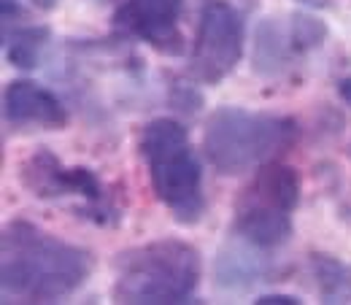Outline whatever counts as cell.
I'll return each instance as SVG.
<instances>
[{"label":"cell","mask_w":351,"mask_h":305,"mask_svg":"<svg viewBox=\"0 0 351 305\" xmlns=\"http://www.w3.org/2000/svg\"><path fill=\"white\" fill-rule=\"evenodd\" d=\"M11 11H14V14H19L16 0H3V19H8V16H11Z\"/></svg>","instance_id":"16"},{"label":"cell","mask_w":351,"mask_h":305,"mask_svg":"<svg viewBox=\"0 0 351 305\" xmlns=\"http://www.w3.org/2000/svg\"><path fill=\"white\" fill-rule=\"evenodd\" d=\"M181 11L184 0H125L114 14V30L157 49L160 54H181Z\"/></svg>","instance_id":"9"},{"label":"cell","mask_w":351,"mask_h":305,"mask_svg":"<svg viewBox=\"0 0 351 305\" xmlns=\"http://www.w3.org/2000/svg\"><path fill=\"white\" fill-rule=\"evenodd\" d=\"M252 3H254V0H252Z\"/></svg>","instance_id":"19"},{"label":"cell","mask_w":351,"mask_h":305,"mask_svg":"<svg viewBox=\"0 0 351 305\" xmlns=\"http://www.w3.org/2000/svg\"><path fill=\"white\" fill-rule=\"evenodd\" d=\"M257 303L260 305H298L300 300H298V297H287V295H265Z\"/></svg>","instance_id":"14"},{"label":"cell","mask_w":351,"mask_h":305,"mask_svg":"<svg viewBox=\"0 0 351 305\" xmlns=\"http://www.w3.org/2000/svg\"><path fill=\"white\" fill-rule=\"evenodd\" d=\"M19 184L38 200L65 206L73 217L95 224H117L122 208L111 186L84 165H65L46 146L30 151L19 162Z\"/></svg>","instance_id":"5"},{"label":"cell","mask_w":351,"mask_h":305,"mask_svg":"<svg viewBox=\"0 0 351 305\" xmlns=\"http://www.w3.org/2000/svg\"><path fill=\"white\" fill-rule=\"evenodd\" d=\"M203 276L200 252L178 238L132 246L114 260L111 295L117 303L176 305L186 303Z\"/></svg>","instance_id":"2"},{"label":"cell","mask_w":351,"mask_h":305,"mask_svg":"<svg viewBox=\"0 0 351 305\" xmlns=\"http://www.w3.org/2000/svg\"><path fill=\"white\" fill-rule=\"evenodd\" d=\"M311 276L316 292L324 303H349L351 300V267L330 254H311Z\"/></svg>","instance_id":"12"},{"label":"cell","mask_w":351,"mask_h":305,"mask_svg":"<svg viewBox=\"0 0 351 305\" xmlns=\"http://www.w3.org/2000/svg\"><path fill=\"white\" fill-rule=\"evenodd\" d=\"M300 3H306V5H313V8H322V5H327L330 0H300Z\"/></svg>","instance_id":"18"},{"label":"cell","mask_w":351,"mask_h":305,"mask_svg":"<svg viewBox=\"0 0 351 305\" xmlns=\"http://www.w3.org/2000/svg\"><path fill=\"white\" fill-rule=\"evenodd\" d=\"M243 54V16L227 0H203L189 54V71L197 82L214 87L224 82Z\"/></svg>","instance_id":"7"},{"label":"cell","mask_w":351,"mask_h":305,"mask_svg":"<svg viewBox=\"0 0 351 305\" xmlns=\"http://www.w3.org/2000/svg\"><path fill=\"white\" fill-rule=\"evenodd\" d=\"M95 260L33 221H11L0 238V286L5 303H57L82 289Z\"/></svg>","instance_id":"1"},{"label":"cell","mask_w":351,"mask_h":305,"mask_svg":"<svg viewBox=\"0 0 351 305\" xmlns=\"http://www.w3.org/2000/svg\"><path fill=\"white\" fill-rule=\"evenodd\" d=\"M263 249L252 246L249 241L232 235L230 243H224L214 262V281L224 292H246L265 281L267 265H265Z\"/></svg>","instance_id":"11"},{"label":"cell","mask_w":351,"mask_h":305,"mask_svg":"<svg viewBox=\"0 0 351 305\" xmlns=\"http://www.w3.org/2000/svg\"><path fill=\"white\" fill-rule=\"evenodd\" d=\"M338 92H341V97L346 100L351 106V76H346V79H341V84H338Z\"/></svg>","instance_id":"15"},{"label":"cell","mask_w":351,"mask_h":305,"mask_svg":"<svg viewBox=\"0 0 351 305\" xmlns=\"http://www.w3.org/2000/svg\"><path fill=\"white\" fill-rule=\"evenodd\" d=\"M298 141V125L289 117L221 106L208 117L203 151L214 171L238 175L276 160Z\"/></svg>","instance_id":"4"},{"label":"cell","mask_w":351,"mask_h":305,"mask_svg":"<svg viewBox=\"0 0 351 305\" xmlns=\"http://www.w3.org/2000/svg\"><path fill=\"white\" fill-rule=\"evenodd\" d=\"M154 197L178 224H197L206 211L203 168L181 122L160 117L143 125L138 141Z\"/></svg>","instance_id":"3"},{"label":"cell","mask_w":351,"mask_h":305,"mask_svg":"<svg viewBox=\"0 0 351 305\" xmlns=\"http://www.w3.org/2000/svg\"><path fill=\"white\" fill-rule=\"evenodd\" d=\"M327 41V25L308 14L270 16L257 25L252 65L260 76H281Z\"/></svg>","instance_id":"8"},{"label":"cell","mask_w":351,"mask_h":305,"mask_svg":"<svg viewBox=\"0 0 351 305\" xmlns=\"http://www.w3.org/2000/svg\"><path fill=\"white\" fill-rule=\"evenodd\" d=\"M3 114L11 127H46L62 130L68 125V111L46 87L16 79L3 92Z\"/></svg>","instance_id":"10"},{"label":"cell","mask_w":351,"mask_h":305,"mask_svg":"<svg viewBox=\"0 0 351 305\" xmlns=\"http://www.w3.org/2000/svg\"><path fill=\"white\" fill-rule=\"evenodd\" d=\"M3 41H5V57L14 68L33 71L41 62V54L49 44V30L41 25H22L14 27V33L5 30Z\"/></svg>","instance_id":"13"},{"label":"cell","mask_w":351,"mask_h":305,"mask_svg":"<svg viewBox=\"0 0 351 305\" xmlns=\"http://www.w3.org/2000/svg\"><path fill=\"white\" fill-rule=\"evenodd\" d=\"M300 200V173L292 165L270 160L235 200L232 235L257 249H278L292 235V214Z\"/></svg>","instance_id":"6"},{"label":"cell","mask_w":351,"mask_h":305,"mask_svg":"<svg viewBox=\"0 0 351 305\" xmlns=\"http://www.w3.org/2000/svg\"><path fill=\"white\" fill-rule=\"evenodd\" d=\"M30 3H33L36 8H44V11H49V8H54L60 0H30Z\"/></svg>","instance_id":"17"}]
</instances>
